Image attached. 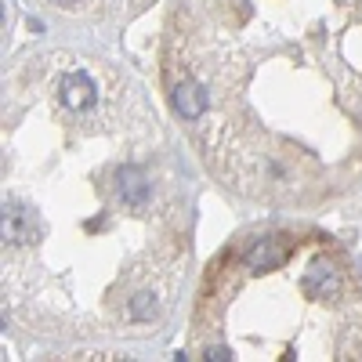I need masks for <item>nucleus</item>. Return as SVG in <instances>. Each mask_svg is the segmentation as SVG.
I'll use <instances>...</instances> for the list:
<instances>
[{"mask_svg": "<svg viewBox=\"0 0 362 362\" xmlns=\"http://www.w3.org/2000/svg\"><path fill=\"white\" fill-rule=\"evenodd\" d=\"M58 102L69 116H87L98 105V83L87 69H69L62 80H58Z\"/></svg>", "mask_w": 362, "mask_h": 362, "instance_id": "nucleus-1", "label": "nucleus"}, {"mask_svg": "<svg viewBox=\"0 0 362 362\" xmlns=\"http://www.w3.org/2000/svg\"><path fill=\"white\" fill-rule=\"evenodd\" d=\"M206 105H210V90L192 73H181V80L174 83V109L181 112V119H199Z\"/></svg>", "mask_w": 362, "mask_h": 362, "instance_id": "nucleus-2", "label": "nucleus"}]
</instances>
